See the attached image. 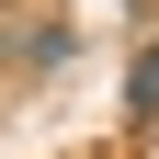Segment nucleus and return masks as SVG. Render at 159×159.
<instances>
[{"mask_svg": "<svg viewBox=\"0 0 159 159\" xmlns=\"http://www.w3.org/2000/svg\"><path fill=\"white\" fill-rule=\"evenodd\" d=\"M125 102H136V125H159V46L136 57V80H125Z\"/></svg>", "mask_w": 159, "mask_h": 159, "instance_id": "1", "label": "nucleus"}]
</instances>
